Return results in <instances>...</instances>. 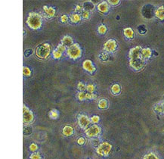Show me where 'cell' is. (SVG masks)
Masks as SVG:
<instances>
[{
  "label": "cell",
  "mask_w": 164,
  "mask_h": 159,
  "mask_svg": "<svg viewBox=\"0 0 164 159\" xmlns=\"http://www.w3.org/2000/svg\"><path fill=\"white\" fill-rule=\"evenodd\" d=\"M26 23L28 26L32 29H34V30L39 29L42 25V17L40 14L36 13V12L30 13L27 20H26Z\"/></svg>",
  "instance_id": "1"
},
{
  "label": "cell",
  "mask_w": 164,
  "mask_h": 159,
  "mask_svg": "<svg viewBox=\"0 0 164 159\" xmlns=\"http://www.w3.org/2000/svg\"><path fill=\"white\" fill-rule=\"evenodd\" d=\"M51 51L50 45L48 43H43L36 48V55L38 58L41 59H46L48 57Z\"/></svg>",
  "instance_id": "2"
},
{
  "label": "cell",
  "mask_w": 164,
  "mask_h": 159,
  "mask_svg": "<svg viewBox=\"0 0 164 159\" xmlns=\"http://www.w3.org/2000/svg\"><path fill=\"white\" fill-rule=\"evenodd\" d=\"M67 53L70 58H71L73 59H76L79 58L81 55V49L78 44L76 43L73 44L71 46H70L67 49Z\"/></svg>",
  "instance_id": "3"
},
{
  "label": "cell",
  "mask_w": 164,
  "mask_h": 159,
  "mask_svg": "<svg viewBox=\"0 0 164 159\" xmlns=\"http://www.w3.org/2000/svg\"><path fill=\"white\" fill-rule=\"evenodd\" d=\"M130 65L131 67L135 71H139L143 68V67L145 65L144 59L142 58V56L134 58V59H130Z\"/></svg>",
  "instance_id": "4"
},
{
  "label": "cell",
  "mask_w": 164,
  "mask_h": 159,
  "mask_svg": "<svg viewBox=\"0 0 164 159\" xmlns=\"http://www.w3.org/2000/svg\"><path fill=\"white\" fill-rule=\"evenodd\" d=\"M111 145L107 142H105L101 143L97 148V153L101 156H107L111 151Z\"/></svg>",
  "instance_id": "5"
},
{
  "label": "cell",
  "mask_w": 164,
  "mask_h": 159,
  "mask_svg": "<svg viewBox=\"0 0 164 159\" xmlns=\"http://www.w3.org/2000/svg\"><path fill=\"white\" fill-rule=\"evenodd\" d=\"M85 132L88 137H95L101 132V128L97 125H93L86 128Z\"/></svg>",
  "instance_id": "6"
},
{
  "label": "cell",
  "mask_w": 164,
  "mask_h": 159,
  "mask_svg": "<svg viewBox=\"0 0 164 159\" xmlns=\"http://www.w3.org/2000/svg\"><path fill=\"white\" fill-rule=\"evenodd\" d=\"M23 119L24 124H30L33 120V114L26 106H24L23 108Z\"/></svg>",
  "instance_id": "7"
},
{
  "label": "cell",
  "mask_w": 164,
  "mask_h": 159,
  "mask_svg": "<svg viewBox=\"0 0 164 159\" xmlns=\"http://www.w3.org/2000/svg\"><path fill=\"white\" fill-rule=\"evenodd\" d=\"M117 42L114 40H107L105 43L104 49L105 51L108 52H114L115 49H117Z\"/></svg>",
  "instance_id": "8"
},
{
  "label": "cell",
  "mask_w": 164,
  "mask_h": 159,
  "mask_svg": "<svg viewBox=\"0 0 164 159\" xmlns=\"http://www.w3.org/2000/svg\"><path fill=\"white\" fill-rule=\"evenodd\" d=\"M78 121H79V124L81 128L86 129L87 126L89 125L90 124V120L89 119V118L86 115H79L78 118Z\"/></svg>",
  "instance_id": "9"
},
{
  "label": "cell",
  "mask_w": 164,
  "mask_h": 159,
  "mask_svg": "<svg viewBox=\"0 0 164 159\" xmlns=\"http://www.w3.org/2000/svg\"><path fill=\"white\" fill-rule=\"evenodd\" d=\"M141 50H142V49L141 46H136L132 48L129 52V58L134 59V58L141 56Z\"/></svg>",
  "instance_id": "10"
},
{
  "label": "cell",
  "mask_w": 164,
  "mask_h": 159,
  "mask_svg": "<svg viewBox=\"0 0 164 159\" xmlns=\"http://www.w3.org/2000/svg\"><path fill=\"white\" fill-rule=\"evenodd\" d=\"M83 68L90 73H93L95 71V67L93 66L92 62L90 60H85L83 62Z\"/></svg>",
  "instance_id": "11"
},
{
  "label": "cell",
  "mask_w": 164,
  "mask_h": 159,
  "mask_svg": "<svg viewBox=\"0 0 164 159\" xmlns=\"http://www.w3.org/2000/svg\"><path fill=\"white\" fill-rule=\"evenodd\" d=\"M98 9L101 13H107L109 10V6L107 2H102L98 6Z\"/></svg>",
  "instance_id": "12"
},
{
  "label": "cell",
  "mask_w": 164,
  "mask_h": 159,
  "mask_svg": "<svg viewBox=\"0 0 164 159\" xmlns=\"http://www.w3.org/2000/svg\"><path fill=\"white\" fill-rule=\"evenodd\" d=\"M153 8H147V6L144 7L143 10H142V13L144 17L147 18H150L153 16L154 14V12H153Z\"/></svg>",
  "instance_id": "13"
},
{
  "label": "cell",
  "mask_w": 164,
  "mask_h": 159,
  "mask_svg": "<svg viewBox=\"0 0 164 159\" xmlns=\"http://www.w3.org/2000/svg\"><path fill=\"white\" fill-rule=\"evenodd\" d=\"M43 10H44L46 16L48 18H52L53 16L54 15V14H55V10L52 7L44 6L43 7Z\"/></svg>",
  "instance_id": "14"
},
{
  "label": "cell",
  "mask_w": 164,
  "mask_h": 159,
  "mask_svg": "<svg viewBox=\"0 0 164 159\" xmlns=\"http://www.w3.org/2000/svg\"><path fill=\"white\" fill-rule=\"evenodd\" d=\"M62 45H64V46H71L73 45V40L72 38L69 36H65L62 40Z\"/></svg>",
  "instance_id": "15"
},
{
  "label": "cell",
  "mask_w": 164,
  "mask_h": 159,
  "mask_svg": "<svg viewBox=\"0 0 164 159\" xmlns=\"http://www.w3.org/2000/svg\"><path fill=\"white\" fill-rule=\"evenodd\" d=\"M155 15L160 20H164V7H159L155 12Z\"/></svg>",
  "instance_id": "16"
},
{
  "label": "cell",
  "mask_w": 164,
  "mask_h": 159,
  "mask_svg": "<svg viewBox=\"0 0 164 159\" xmlns=\"http://www.w3.org/2000/svg\"><path fill=\"white\" fill-rule=\"evenodd\" d=\"M151 55V50L148 48H146V49H142L141 50V56L144 59H148L150 58Z\"/></svg>",
  "instance_id": "17"
},
{
  "label": "cell",
  "mask_w": 164,
  "mask_h": 159,
  "mask_svg": "<svg viewBox=\"0 0 164 159\" xmlns=\"http://www.w3.org/2000/svg\"><path fill=\"white\" fill-rule=\"evenodd\" d=\"M63 133L65 136H71L73 133V129L71 126H65L63 129Z\"/></svg>",
  "instance_id": "18"
},
{
  "label": "cell",
  "mask_w": 164,
  "mask_h": 159,
  "mask_svg": "<svg viewBox=\"0 0 164 159\" xmlns=\"http://www.w3.org/2000/svg\"><path fill=\"white\" fill-rule=\"evenodd\" d=\"M154 110L155 112L157 113H161V114H164V102H161L157 104L154 106Z\"/></svg>",
  "instance_id": "19"
},
{
  "label": "cell",
  "mask_w": 164,
  "mask_h": 159,
  "mask_svg": "<svg viewBox=\"0 0 164 159\" xmlns=\"http://www.w3.org/2000/svg\"><path fill=\"white\" fill-rule=\"evenodd\" d=\"M124 34L127 38L132 39L133 38V36H134V32H133L132 29L128 27V28H125L124 30Z\"/></svg>",
  "instance_id": "20"
},
{
  "label": "cell",
  "mask_w": 164,
  "mask_h": 159,
  "mask_svg": "<svg viewBox=\"0 0 164 159\" xmlns=\"http://www.w3.org/2000/svg\"><path fill=\"white\" fill-rule=\"evenodd\" d=\"M108 106V102L106 99H101L99 102V108L101 109H105Z\"/></svg>",
  "instance_id": "21"
},
{
  "label": "cell",
  "mask_w": 164,
  "mask_h": 159,
  "mask_svg": "<svg viewBox=\"0 0 164 159\" xmlns=\"http://www.w3.org/2000/svg\"><path fill=\"white\" fill-rule=\"evenodd\" d=\"M83 7L85 8V11H91V10H93L94 8V5L93 3H92L91 2H86L84 3L83 5Z\"/></svg>",
  "instance_id": "22"
},
{
  "label": "cell",
  "mask_w": 164,
  "mask_h": 159,
  "mask_svg": "<svg viewBox=\"0 0 164 159\" xmlns=\"http://www.w3.org/2000/svg\"><path fill=\"white\" fill-rule=\"evenodd\" d=\"M120 86L119 84H114L111 87V91L112 93H113L114 95H117L120 93Z\"/></svg>",
  "instance_id": "23"
},
{
  "label": "cell",
  "mask_w": 164,
  "mask_h": 159,
  "mask_svg": "<svg viewBox=\"0 0 164 159\" xmlns=\"http://www.w3.org/2000/svg\"><path fill=\"white\" fill-rule=\"evenodd\" d=\"M70 20L73 23H77L81 20V17L78 14H73L72 15L70 16Z\"/></svg>",
  "instance_id": "24"
},
{
  "label": "cell",
  "mask_w": 164,
  "mask_h": 159,
  "mask_svg": "<svg viewBox=\"0 0 164 159\" xmlns=\"http://www.w3.org/2000/svg\"><path fill=\"white\" fill-rule=\"evenodd\" d=\"M144 159H159V158L154 153L149 152L144 155Z\"/></svg>",
  "instance_id": "25"
},
{
  "label": "cell",
  "mask_w": 164,
  "mask_h": 159,
  "mask_svg": "<svg viewBox=\"0 0 164 159\" xmlns=\"http://www.w3.org/2000/svg\"><path fill=\"white\" fill-rule=\"evenodd\" d=\"M49 115H50V118H51L55 119V118H58V112H57V110L53 109V110H52V111L50 112Z\"/></svg>",
  "instance_id": "26"
},
{
  "label": "cell",
  "mask_w": 164,
  "mask_h": 159,
  "mask_svg": "<svg viewBox=\"0 0 164 159\" xmlns=\"http://www.w3.org/2000/svg\"><path fill=\"white\" fill-rule=\"evenodd\" d=\"M23 73H24V76L29 77V76H30V74H31V71L30 70V68L26 67H24V69H23Z\"/></svg>",
  "instance_id": "27"
},
{
  "label": "cell",
  "mask_w": 164,
  "mask_h": 159,
  "mask_svg": "<svg viewBox=\"0 0 164 159\" xmlns=\"http://www.w3.org/2000/svg\"><path fill=\"white\" fill-rule=\"evenodd\" d=\"M61 55H62V52H61L60 51L55 49L54 52H53V56L54 59H60L61 57Z\"/></svg>",
  "instance_id": "28"
},
{
  "label": "cell",
  "mask_w": 164,
  "mask_h": 159,
  "mask_svg": "<svg viewBox=\"0 0 164 159\" xmlns=\"http://www.w3.org/2000/svg\"><path fill=\"white\" fill-rule=\"evenodd\" d=\"M95 87L94 85H92V84H89V85L86 86V89L89 92V93H93L95 91Z\"/></svg>",
  "instance_id": "29"
},
{
  "label": "cell",
  "mask_w": 164,
  "mask_h": 159,
  "mask_svg": "<svg viewBox=\"0 0 164 159\" xmlns=\"http://www.w3.org/2000/svg\"><path fill=\"white\" fill-rule=\"evenodd\" d=\"M106 31H107V27L105 25H101L99 27V32L101 34H104L106 33Z\"/></svg>",
  "instance_id": "30"
},
{
  "label": "cell",
  "mask_w": 164,
  "mask_h": 159,
  "mask_svg": "<svg viewBox=\"0 0 164 159\" xmlns=\"http://www.w3.org/2000/svg\"><path fill=\"white\" fill-rule=\"evenodd\" d=\"M78 99L79 100H84L86 99V93L81 92L78 94Z\"/></svg>",
  "instance_id": "31"
},
{
  "label": "cell",
  "mask_w": 164,
  "mask_h": 159,
  "mask_svg": "<svg viewBox=\"0 0 164 159\" xmlns=\"http://www.w3.org/2000/svg\"><path fill=\"white\" fill-rule=\"evenodd\" d=\"M138 31H139V33H141V34H144V33H146V28H145V26L144 25H141L138 28Z\"/></svg>",
  "instance_id": "32"
},
{
  "label": "cell",
  "mask_w": 164,
  "mask_h": 159,
  "mask_svg": "<svg viewBox=\"0 0 164 159\" xmlns=\"http://www.w3.org/2000/svg\"><path fill=\"white\" fill-rule=\"evenodd\" d=\"M37 149H38V146L36 144H35V143H33V144H31L30 146V149L32 151V152H35V151H36L37 150Z\"/></svg>",
  "instance_id": "33"
},
{
  "label": "cell",
  "mask_w": 164,
  "mask_h": 159,
  "mask_svg": "<svg viewBox=\"0 0 164 159\" xmlns=\"http://www.w3.org/2000/svg\"><path fill=\"white\" fill-rule=\"evenodd\" d=\"M96 97L93 93H86V99H93Z\"/></svg>",
  "instance_id": "34"
},
{
  "label": "cell",
  "mask_w": 164,
  "mask_h": 159,
  "mask_svg": "<svg viewBox=\"0 0 164 159\" xmlns=\"http://www.w3.org/2000/svg\"><path fill=\"white\" fill-rule=\"evenodd\" d=\"M91 121H92V123H94V124L98 123V122L99 121V116H97V115H95V116H92V118H91Z\"/></svg>",
  "instance_id": "35"
},
{
  "label": "cell",
  "mask_w": 164,
  "mask_h": 159,
  "mask_svg": "<svg viewBox=\"0 0 164 159\" xmlns=\"http://www.w3.org/2000/svg\"><path fill=\"white\" fill-rule=\"evenodd\" d=\"M85 86L83 83H79V84H78V89H79L80 91H82V92H83L84 90L85 89Z\"/></svg>",
  "instance_id": "36"
},
{
  "label": "cell",
  "mask_w": 164,
  "mask_h": 159,
  "mask_svg": "<svg viewBox=\"0 0 164 159\" xmlns=\"http://www.w3.org/2000/svg\"><path fill=\"white\" fill-rule=\"evenodd\" d=\"M40 155L38 153H33L30 156V159H40Z\"/></svg>",
  "instance_id": "37"
},
{
  "label": "cell",
  "mask_w": 164,
  "mask_h": 159,
  "mask_svg": "<svg viewBox=\"0 0 164 159\" xmlns=\"http://www.w3.org/2000/svg\"><path fill=\"white\" fill-rule=\"evenodd\" d=\"M57 50H58V51H60L61 52H63L64 50H65V46H64V45H62V44H61V45H59L57 47V49H56Z\"/></svg>",
  "instance_id": "38"
},
{
  "label": "cell",
  "mask_w": 164,
  "mask_h": 159,
  "mask_svg": "<svg viewBox=\"0 0 164 159\" xmlns=\"http://www.w3.org/2000/svg\"><path fill=\"white\" fill-rule=\"evenodd\" d=\"M83 18H85V19H88V18H89V12L88 11H84V12H83Z\"/></svg>",
  "instance_id": "39"
},
{
  "label": "cell",
  "mask_w": 164,
  "mask_h": 159,
  "mask_svg": "<svg viewBox=\"0 0 164 159\" xmlns=\"http://www.w3.org/2000/svg\"><path fill=\"white\" fill-rule=\"evenodd\" d=\"M61 21H62L63 23H67V20H68V17H67V15H65V14H64V15L61 16Z\"/></svg>",
  "instance_id": "40"
},
{
  "label": "cell",
  "mask_w": 164,
  "mask_h": 159,
  "mask_svg": "<svg viewBox=\"0 0 164 159\" xmlns=\"http://www.w3.org/2000/svg\"><path fill=\"white\" fill-rule=\"evenodd\" d=\"M77 142H78V144L82 146V145H83V144L85 143V139H84L83 137H80V138H79L78 140H77Z\"/></svg>",
  "instance_id": "41"
},
{
  "label": "cell",
  "mask_w": 164,
  "mask_h": 159,
  "mask_svg": "<svg viewBox=\"0 0 164 159\" xmlns=\"http://www.w3.org/2000/svg\"><path fill=\"white\" fill-rule=\"evenodd\" d=\"M108 3H110L111 5H113V6H116V5H118L119 3V0H115V1H108Z\"/></svg>",
  "instance_id": "42"
},
{
  "label": "cell",
  "mask_w": 164,
  "mask_h": 159,
  "mask_svg": "<svg viewBox=\"0 0 164 159\" xmlns=\"http://www.w3.org/2000/svg\"><path fill=\"white\" fill-rule=\"evenodd\" d=\"M100 58H101V59L102 60L105 61V60L107 59V58H108V55H107V54H105V53H103V54H101V55L100 56Z\"/></svg>",
  "instance_id": "43"
},
{
  "label": "cell",
  "mask_w": 164,
  "mask_h": 159,
  "mask_svg": "<svg viewBox=\"0 0 164 159\" xmlns=\"http://www.w3.org/2000/svg\"><path fill=\"white\" fill-rule=\"evenodd\" d=\"M81 8H82L79 6H77L76 8H75V11H76V12H79V11H81Z\"/></svg>",
  "instance_id": "44"
}]
</instances>
